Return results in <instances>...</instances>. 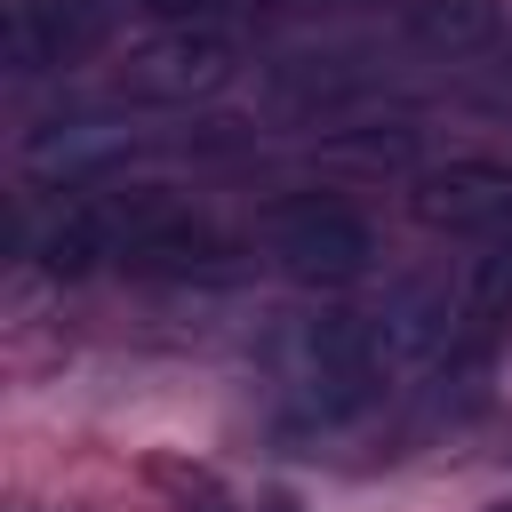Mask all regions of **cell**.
<instances>
[{"mask_svg":"<svg viewBox=\"0 0 512 512\" xmlns=\"http://www.w3.org/2000/svg\"><path fill=\"white\" fill-rule=\"evenodd\" d=\"M264 256L304 288H352L376 272V224L344 192H296L264 208Z\"/></svg>","mask_w":512,"mask_h":512,"instance_id":"cell-1","label":"cell"},{"mask_svg":"<svg viewBox=\"0 0 512 512\" xmlns=\"http://www.w3.org/2000/svg\"><path fill=\"white\" fill-rule=\"evenodd\" d=\"M232 72H240L232 32H216V24H160V32H144V40L112 64V88H120L128 104L192 112V104L224 96V88H232Z\"/></svg>","mask_w":512,"mask_h":512,"instance_id":"cell-2","label":"cell"},{"mask_svg":"<svg viewBox=\"0 0 512 512\" xmlns=\"http://www.w3.org/2000/svg\"><path fill=\"white\" fill-rule=\"evenodd\" d=\"M408 216L440 240H504L512 232V160L448 152L408 176Z\"/></svg>","mask_w":512,"mask_h":512,"instance_id":"cell-3","label":"cell"},{"mask_svg":"<svg viewBox=\"0 0 512 512\" xmlns=\"http://www.w3.org/2000/svg\"><path fill=\"white\" fill-rule=\"evenodd\" d=\"M136 144H144V136H136L128 120H112V112H48V120L24 128L16 160H24V176L48 184V192H88V184H112V176L136 160Z\"/></svg>","mask_w":512,"mask_h":512,"instance_id":"cell-4","label":"cell"},{"mask_svg":"<svg viewBox=\"0 0 512 512\" xmlns=\"http://www.w3.org/2000/svg\"><path fill=\"white\" fill-rule=\"evenodd\" d=\"M120 272H128V280H152V288H208V280H232V272H240V248H232L216 224L168 208V216H152L144 232H128Z\"/></svg>","mask_w":512,"mask_h":512,"instance_id":"cell-5","label":"cell"},{"mask_svg":"<svg viewBox=\"0 0 512 512\" xmlns=\"http://www.w3.org/2000/svg\"><path fill=\"white\" fill-rule=\"evenodd\" d=\"M112 32V0H8V72L40 80L80 64Z\"/></svg>","mask_w":512,"mask_h":512,"instance_id":"cell-6","label":"cell"},{"mask_svg":"<svg viewBox=\"0 0 512 512\" xmlns=\"http://www.w3.org/2000/svg\"><path fill=\"white\" fill-rule=\"evenodd\" d=\"M456 328H464L456 288L432 280V272L384 288V304H376V336H384V368H392V376H400V368H432V360L456 344Z\"/></svg>","mask_w":512,"mask_h":512,"instance_id":"cell-7","label":"cell"},{"mask_svg":"<svg viewBox=\"0 0 512 512\" xmlns=\"http://www.w3.org/2000/svg\"><path fill=\"white\" fill-rule=\"evenodd\" d=\"M368 88H376V80H368L360 56H288V64L272 72V104H280L288 120H320V128H336Z\"/></svg>","mask_w":512,"mask_h":512,"instance_id":"cell-8","label":"cell"},{"mask_svg":"<svg viewBox=\"0 0 512 512\" xmlns=\"http://www.w3.org/2000/svg\"><path fill=\"white\" fill-rule=\"evenodd\" d=\"M456 312H464L456 344L496 352V336L512 328V232H504V240H480V256H472L464 280H456Z\"/></svg>","mask_w":512,"mask_h":512,"instance_id":"cell-9","label":"cell"},{"mask_svg":"<svg viewBox=\"0 0 512 512\" xmlns=\"http://www.w3.org/2000/svg\"><path fill=\"white\" fill-rule=\"evenodd\" d=\"M496 0H416L408 8V32L424 40V48H440V56H472V48H488L496 40Z\"/></svg>","mask_w":512,"mask_h":512,"instance_id":"cell-10","label":"cell"},{"mask_svg":"<svg viewBox=\"0 0 512 512\" xmlns=\"http://www.w3.org/2000/svg\"><path fill=\"white\" fill-rule=\"evenodd\" d=\"M408 144H416L408 120H336L320 136V152L344 160V168H392V160H408Z\"/></svg>","mask_w":512,"mask_h":512,"instance_id":"cell-11","label":"cell"},{"mask_svg":"<svg viewBox=\"0 0 512 512\" xmlns=\"http://www.w3.org/2000/svg\"><path fill=\"white\" fill-rule=\"evenodd\" d=\"M128 8H144L152 24H208V16L232 8V0H128Z\"/></svg>","mask_w":512,"mask_h":512,"instance_id":"cell-12","label":"cell"},{"mask_svg":"<svg viewBox=\"0 0 512 512\" xmlns=\"http://www.w3.org/2000/svg\"><path fill=\"white\" fill-rule=\"evenodd\" d=\"M496 512H512V504H496Z\"/></svg>","mask_w":512,"mask_h":512,"instance_id":"cell-13","label":"cell"},{"mask_svg":"<svg viewBox=\"0 0 512 512\" xmlns=\"http://www.w3.org/2000/svg\"><path fill=\"white\" fill-rule=\"evenodd\" d=\"M352 8H368V0H352Z\"/></svg>","mask_w":512,"mask_h":512,"instance_id":"cell-14","label":"cell"}]
</instances>
